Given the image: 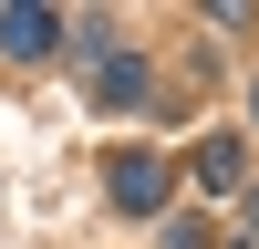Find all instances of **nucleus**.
I'll list each match as a JSON object with an SVG mask.
<instances>
[{"instance_id":"nucleus-5","label":"nucleus","mask_w":259,"mask_h":249,"mask_svg":"<svg viewBox=\"0 0 259 249\" xmlns=\"http://www.w3.org/2000/svg\"><path fill=\"white\" fill-rule=\"evenodd\" d=\"M249 228H259V187H249Z\"/></svg>"},{"instance_id":"nucleus-4","label":"nucleus","mask_w":259,"mask_h":249,"mask_svg":"<svg viewBox=\"0 0 259 249\" xmlns=\"http://www.w3.org/2000/svg\"><path fill=\"white\" fill-rule=\"evenodd\" d=\"M239 177H249L239 135H207V145H197V187H239Z\"/></svg>"},{"instance_id":"nucleus-1","label":"nucleus","mask_w":259,"mask_h":249,"mask_svg":"<svg viewBox=\"0 0 259 249\" xmlns=\"http://www.w3.org/2000/svg\"><path fill=\"white\" fill-rule=\"evenodd\" d=\"M0 52H11V62H52V52H62V21L11 0V11H0Z\"/></svg>"},{"instance_id":"nucleus-6","label":"nucleus","mask_w":259,"mask_h":249,"mask_svg":"<svg viewBox=\"0 0 259 249\" xmlns=\"http://www.w3.org/2000/svg\"><path fill=\"white\" fill-rule=\"evenodd\" d=\"M249 114H259V83H249Z\"/></svg>"},{"instance_id":"nucleus-2","label":"nucleus","mask_w":259,"mask_h":249,"mask_svg":"<svg viewBox=\"0 0 259 249\" xmlns=\"http://www.w3.org/2000/svg\"><path fill=\"white\" fill-rule=\"evenodd\" d=\"M114 208L124 218H156L166 208V156H114Z\"/></svg>"},{"instance_id":"nucleus-3","label":"nucleus","mask_w":259,"mask_h":249,"mask_svg":"<svg viewBox=\"0 0 259 249\" xmlns=\"http://www.w3.org/2000/svg\"><path fill=\"white\" fill-rule=\"evenodd\" d=\"M145 83H156V73H145V52H104V62H94V94L114 104V114H124V104H145Z\"/></svg>"}]
</instances>
